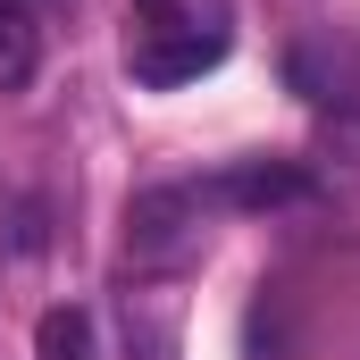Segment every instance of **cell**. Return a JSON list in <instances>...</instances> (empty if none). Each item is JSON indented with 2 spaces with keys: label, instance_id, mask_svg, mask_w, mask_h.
<instances>
[{
  "label": "cell",
  "instance_id": "obj_1",
  "mask_svg": "<svg viewBox=\"0 0 360 360\" xmlns=\"http://www.w3.org/2000/svg\"><path fill=\"white\" fill-rule=\"evenodd\" d=\"M226 59V25H193L184 0H134V34H126V76L143 92H176L210 76Z\"/></svg>",
  "mask_w": 360,
  "mask_h": 360
},
{
  "label": "cell",
  "instance_id": "obj_2",
  "mask_svg": "<svg viewBox=\"0 0 360 360\" xmlns=\"http://www.w3.org/2000/svg\"><path fill=\"white\" fill-rule=\"evenodd\" d=\"M210 193L201 184H151L126 201V269L134 276H176L184 260H201L210 243Z\"/></svg>",
  "mask_w": 360,
  "mask_h": 360
},
{
  "label": "cell",
  "instance_id": "obj_3",
  "mask_svg": "<svg viewBox=\"0 0 360 360\" xmlns=\"http://www.w3.org/2000/svg\"><path fill=\"white\" fill-rule=\"evenodd\" d=\"M210 193V210H276V201H302L310 193V176L302 168H285V160H252V168H226V176H210L201 184Z\"/></svg>",
  "mask_w": 360,
  "mask_h": 360
},
{
  "label": "cell",
  "instance_id": "obj_4",
  "mask_svg": "<svg viewBox=\"0 0 360 360\" xmlns=\"http://www.w3.org/2000/svg\"><path fill=\"white\" fill-rule=\"evenodd\" d=\"M42 68V8L34 0H0V92H25Z\"/></svg>",
  "mask_w": 360,
  "mask_h": 360
},
{
  "label": "cell",
  "instance_id": "obj_5",
  "mask_svg": "<svg viewBox=\"0 0 360 360\" xmlns=\"http://www.w3.org/2000/svg\"><path fill=\"white\" fill-rule=\"evenodd\" d=\"M126 344H134V360H176V310L126 293Z\"/></svg>",
  "mask_w": 360,
  "mask_h": 360
},
{
  "label": "cell",
  "instance_id": "obj_6",
  "mask_svg": "<svg viewBox=\"0 0 360 360\" xmlns=\"http://www.w3.org/2000/svg\"><path fill=\"white\" fill-rule=\"evenodd\" d=\"M34 360H92V319H84V310H42Z\"/></svg>",
  "mask_w": 360,
  "mask_h": 360
}]
</instances>
